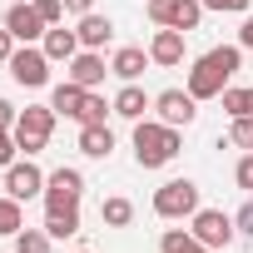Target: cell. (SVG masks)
I'll return each instance as SVG.
<instances>
[{"instance_id":"1","label":"cell","mask_w":253,"mask_h":253,"mask_svg":"<svg viewBox=\"0 0 253 253\" xmlns=\"http://www.w3.org/2000/svg\"><path fill=\"white\" fill-rule=\"evenodd\" d=\"M238 70H243V45H218V50H209V55L194 60V70H189V94H194V99H218Z\"/></svg>"},{"instance_id":"2","label":"cell","mask_w":253,"mask_h":253,"mask_svg":"<svg viewBox=\"0 0 253 253\" xmlns=\"http://www.w3.org/2000/svg\"><path fill=\"white\" fill-rule=\"evenodd\" d=\"M179 154V129L164 119H134V159L139 169H164Z\"/></svg>"},{"instance_id":"3","label":"cell","mask_w":253,"mask_h":253,"mask_svg":"<svg viewBox=\"0 0 253 253\" xmlns=\"http://www.w3.org/2000/svg\"><path fill=\"white\" fill-rule=\"evenodd\" d=\"M50 134H55V109L50 104H25L20 119H15V144L25 154H40L50 144Z\"/></svg>"},{"instance_id":"4","label":"cell","mask_w":253,"mask_h":253,"mask_svg":"<svg viewBox=\"0 0 253 253\" xmlns=\"http://www.w3.org/2000/svg\"><path fill=\"white\" fill-rule=\"evenodd\" d=\"M45 213H65V209H80V199H84V174L80 169H55V174H45Z\"/></svg>"},{"instance_id":"5","label":"cell","mask_w":253,"mask_h":253,"mask_svg":"<svg viewBox=\"0 0 253 253\" xmlns=\"http://www.w3.org/2000/svg\"><path fill=\"white\" fill-rule=\"evenodd\" d=\"M154 213L159 218H194L199 213V184L194 179H169L164 189H154Z\"/></svg>"},{"instance_id":"6","label":"cell","mask_w":253,"mask_h":253,"mask_svg":"<svg viewBox=\"0 0 253 253\" xmlns=\"http://www.w3.org/2000/svg\"><path fill=\"white\" fill-rule=\"evenodd\" d=\"M189 233L204 243V248H213V253H223L233 238H238V223L223 213V209H199L194 218H189Z\"/></svg>"},{"instance_id":"7","label":"cell","mask_w":253,"mask_h":253,"mask_svg":"<svg viewBox=\"0 0 253 253\" xmlns=\"http://www.w3.org/2000/svg\"><path fill=\"white\" fill-rule=\"evenodd\" d=\"M50 55L45 50H35V45H25V50H15L10 55V80L15 84H25V89H40V84H50Z\"/></svg>"},{"instance_id":"8","label":"cell","mask_w":253,"mask_h":253,"mask_svg":"<svg viewBox=\"0 0 253 253\" xmlns=\"http://www.w3.org/2000/svg\"><path fill=\"white\" fill-rule=\"evenodd\" d=\"M154 109H159L164 124H174V129H189V124L199 119V99H194L189 89H164V94H154Z\"/></svg>"},{"instance_id":"9","label":"cell","mask_w":253,"mask_h":253,"mask_svg":"<svg viewBox=\"0 0 253 253\" xmlns=\"http://www.w3.org/2000/svg\"><path fill=\"white\" fill-rule=\"evenodd\" d=\"M5 194H10V199H20V204L40 199V194H45V174H40V164L15 159V164L5 169Z\"/></svg>"},{"instance_id":"10","label":"cell","mask_w":253,"mask_h":253,"mask_svg":"<svg viewBox=\"0 0 253 253\" xmlns=\"http://www.w3.org/2000/svg\"><path fill=\"white\" fill-rule=\"evenodd\" d=\"M5 30H10L20 45H30V40H45V30H50V25H45V15H40L35 5H25V0H20V5H10V10H5Z\"/></svg>"},{"instance_id":"11","label":"cell","mask_w":253,"mask_h":253,"mask_svg":"<svg viewBox=\"0 0 253 253\" xmlns=\"http://www.w3.org/2000/svg\"><path fill=\"white\" fill-rule=\"evenodd\" d=\"M104 75H114V70L104 65V55H99V50H80V55L70 60V75H65V80H75L80 89H99Z\"/></svg>"},{"instance_id":"12","label":"cell","mask_w":253,"mask_h":253,"mask_svg":"<svg viewBox=\"0 0 253 253\" xmlns=\"http://www.w3.org/2000/svg\"><path fill=\"white\" fill-rule=\"evenodd\" d=\"M149 60H154V65H164V70H174V65L184 60V30L159 25V35L149 40Z\"/></svg>"},{"instance_id":"13","label":"cell","mask_w":253,"mask_h":253,"mask_svg":"<svg viewBox=\"0 0 253 253\" xmlns=\"http://www.w3.org/2000/svg\"><path fill=\"white\" fill-rule=\"evenodd\" d=\"M149 65H154V60H149V50H139V45H119V50H114V60H109V70H114L124 84H134Z\"/></svg>"},{"instance_id":"14","label":"cell","mask_w":253,"mask_h":253,"mask_svg":"<svg viewBox=\"0 0 253 253\" xmlns=\"http://www.w3.org/2000/svg\"><path fill=\"white\" fill-rule=\"evenodd\" d=\"M75 35H80V45H84V50H104V45L114 40V20H109V15H94V10H89V15H80Z\"/></svg>"},{"instance_id":"15","label":"cell","mask_w":253,"mask_h":253,"mask_svg":"<svg viewBox=\"0 0 253 253\" xmlns=\"http://www.w3.org/2000/svg\"><path fill=\"white\" fill-rule=\"evenodd\" d=\"M40 50H45L50 60H65V65H70V60H75L84 45H80V35H75V30H65V25H50V30H45V40H40Z\"/></svg>"},{"instance_id":"16","label":"cell","mask_w":253,"mask_h":253,"mask_svg":"<svg viewBox=\"0 0 253 253\" xmlns=\"http://www.w3.org/2000/svg\"><path fill=\"white\" fill-rule=\"evenodd\" d=\"M80 154L109 159L114 154V129H109V124H80Z\"/></svg>"},{"instance_id":"17","label":"cell","mask_w":253,"mask_h":253,"mask_svg":"<svg viewBox=\"0 0 253 253\" xmlns=\"http://www.w3.org/2000/svg\"><path fill=\"white\" fill-rule=\"evenodd\" d=\"M149 109H154V99H149L139 84H124V89L114 94V114H119V119H149Z\"/></svg>"},{"instance_id":"18","label":"cell","mask_w":253,"mask_h":253,"mask_svg":"<svg viewBox=\"0 0 253 253\" xmlns=\"http://www.w3.org/2000/svg\"><path fill=\"white\" fill-rule=\"evenodd\" d=\"M84 94H89V89H80L75 80H65V84H55V94H50V109H55V114H65V119H80V109H84Z\"/></svg>"},{"instance_id":"19","label":"cell","mask_w":253,"mask_h":253,"mask_svg":"<svg viewBox=\"0 0 253 253\" xmlns=\"http://www.w3.org/2000/svg\"><path fill=\"white\" fill-rule=\"evenodd\" d=\"M199 20H204V0H174L169 5V30H199Z\"/></svg>"},{"instance_id":"20","label":"cell","mask_w":253,"mask_h":253,"mask_svg":"<svg viewBox=\"0 0 253 253\" xmlns=\"http://www.w3.org/2000/svg\"><path fill=\"white\" fill-rule=\"evenodd\" d=\"M99 218H104L109 228H129V223H134V204L124 199V194H109V199L99 204Z\"/></svg>"},{"instance_id":"21","label":"cell","mask_w":253,"mask_h":253,"mask_svg":"<svg viewBox=\"0 0 253 253\" xmlns=\"http://www.w3.org/2000/svg\"><path fill=\"white\" fill-rule=\"evenodd\" d=\"M20 228H25V209H20V199L5 194L0 199V238H15Z\"/></svg>"},{"instance_id":"22","label":"cell","mask_w":253,"mask_h":253,"mask_svg":"<svg viewBox=\"0 0 253 253\" xmlns=\"http://www.w3.org/2000/svg\"><path fill=\"white\" fill-rule=\"evenodd\" d=\"M218 99H223L228 119H243V114H253V89H243V84H228Z\"/></svg>"},{"instance_id":"23","label":"cell","mask_w":253,"mask_h":253,"mask_svg":"<svg viewBox=\"0 0 253 253\" xmlns=\"http://www.w3.org/2000/svg\"><path fill=\"white\" fill-rule=\"evenodd\" d=\"M45 233H50V238H75V233H80V209L45 213Z\"/></svg>"},{"instance_id":"24","label":"cell","mask_w":253,"mask_h":253,"mask_svg":"<svg viewBox=\"0 0 253 253\" xmlns=\"http://www.w3.org/2000/svg\"><path fill=\"white\" fill-rule=\"evenodd\" d=\"M104 114H114V99H104V94H84V109H80V124H104Z\"/></svg>"},{"instance_id":"25","label":"cell","mask_w":253,"mask_h":253,"mask_svg":"<svg viewBox=\"0 0 253 253\" xmlns=\"http://www.w3.org/2000/svg\"><path fill=\"white\" fill-rule=\"evenodd\" d=\"M159 253H199V238H194L189 228H169V233L159 238Z\"/></svg>"},{"instance_id":"26","label":"cell","mask_w":253,"mask_h":253,"mask_svg":"<svg viewBox=\"0 0 253 253\" xmlns=\"http://www.w3.org/2000/svg\"><path fill=\"white\" fill-rule=\"evenodd\" d=\"M15 253H50V233L45 228H20L15 233Z\"/></svg>"},{"instance_id":"27","label":"cell","mask_w":253,"mask_h":253,"mask_svg":"<svg viewBox=\"0 0 253 253\" xmlns=\"http://www.w3.org/2000/svg\"><path fill=\"white\" fill-rule=\"evenodd\" d=\"M228 144L233 149H253V114H243V119L228 124Z\"/></svg>"},{"instance_id":"28","label":"cell","mask_w":253,"mask_h":253,"mask_svg":"<svg viewBox=\"0 0 253 253\" xmlns=\"http://www.w3.org/2000/svg\"><path fill=\"white\" fill-rule=\"evenodd\" d=\"M15 154H20L15 129H0V169H10V164H15Z\"/></svg>"},{"instance_id":"29","label":"cell","mask_w":253,"mask_h":253,"mask_svg":"<svg viewBox=\"0 0 253 253\" xmlns=\"http://www.w3.org/2000/svg\"><path fill=\"white\" fill-rule=\"evenodd\" d=\"M30 5L45 15V25H60L65 20V0H30Z\"/></svg>"},{"instance_id":"30","label":"cell","mask_w":253,"mask_h":253,"mask_svg":"<svg viewBox=\"0 0 253 253\" xmlns=\"http://www.w3.org/2000/svg\"><path fill=\"white\" fill-rule=\"evenodd\" d=\"M169 5H174V0H144V10H149L154 25H169Z\"/></svg>"},{"instance_id":"31","label":"cell","mask_w":253,"mask_h":253,"mask_svg":"<svg viewBox=\"0 0 253 253\" xmlns=\"http://www.w3.org/2000/svg\"><path fill=\"white\" fill-rule=\"evenodd\" d=\"M233 179H238V189H248V194H253V154H248V159H238Z\"/></svg>"},{"instance_id":"32","label":"cell","mask_w":253,"mask_h":253,"mask_svg":"<svg viewBox=\"0 0 253 253\" xmlns=\"http://www.w3.org/2000/svg\"><path fill=\"white\" fill-rule=\"evenodd\" d=\"M233 223H238V233H243V238H253V199H248V204L233 213Z\"/></svg>"},{"instance_id":"33","label":"cell","mask_w":253,"mask_h":253,"mask_svg":"<svg viewBox=\"0 0 253 253\" xmlns=\"http://www.w3.org/2000/svg\"><path fill=\"white\" fill-rule=\"evenodd\" d=\"M253 5V0H204V10H233V15H243Z\"/></svg>"},{"instance_id":"34","label":"cell","mask_w":253,"mask_h":253,"mask_svg":"<svg viewBox=\"0 0 253 253\" xmlns=\"http://www.w3.org/2000/svg\"><path fill=\"white\" fill-rule=\"evenodd\" d=\"M15 119H20V109L10 99H0V129H15Z\"/></svg>"},{"instance_id":"35","label":"cell","mask_w":253,"mask_h":253,"mask_svg":"<svg viewBox=\"0 0 253 253\" xmlns=\"http://www.w3.org/2000/svg\"><path fill=\"white\" fill-rule=\"evenodd\" d=\"M10 55H15V35L0 30V65H10Z\"/></svg>"},{"instance_id":"36","label":"cell","mask_w":253,"mask_h":253,"mask_svg":"<svg viewBox=\"0 0 253 253\" xmlns=\"http://www.w3.org/2000/svg\"><path fill=\"white\" fill-rule=\"evenodd\" d=\"M238 45L253 50V15H243V25H238Z\"/></svg>"},{"instance_id":"37","label":"cell","mask_w":253,"mask_h":253,"mask_svg":"<svg viewBox=\"0 0 253 253\" xmlns=\"http://www.w3.org/2000/svg\"><path fill=\"white\" fill-rule=\"evenodd\" d=\"M65 10H70V15H89V10H94V0H65Z\"/></svg>"},{"instance_id":"38","label":"cell","mask_w":253,"mask_h":253,"mask_svg":"<svg viewBox=\"0 0 253 253\" xmlns=\"http://www.w3.org/2000/svg\"><path fill=\"white\" fill-rule=\"evenodd\" d=\"M199 253H213V248H204V243H199Z\"/></svg>"},{"instance_id":"39","label":"cell","mask_w":253,"mask_h":253,"mask_svg":"<svg viewBox=\"0 0 253 253\" xmlns=\"http://www.w3.org/2000/svg\"><path fill=\"white\" fill-rule=\"evenodd\" d=\"M80 253H89V248H80Z\"/></svg>"}]
</instances>
